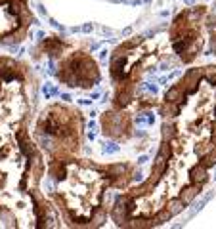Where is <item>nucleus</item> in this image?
I'll list each match as a JSON object with an SVG mask.
<instances>
[{
    "label": "nucleus",
    "instance_id": "1",
    "mask_svg": "<svg viewBox=\"0 0 216 229\" xmlns=\"http://www.w3.org/2000/svg\"><path fill=\"white\" fill-rule=\"evenodd\" d=\"M205 13H207L205 6H195L193 10L180 13L174 19V25H172V31H170L172 46H174V52L187 63L193 61L203 48L199 23L205 17Z\"/></svg>",
    "mask_w": 216,
    "mask_h": 229
}]
</instances>
